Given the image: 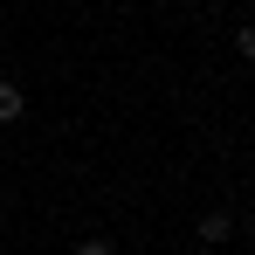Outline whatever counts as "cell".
Instances as JSON below:
<instances>
[{"label":"cell","instance_id":"6da1fadb","mask_svg":"<svg viewBox=\"0 0 255 255\" xmlns=\"http://www.w3.org/2000/svg\"><path fill=\"white\" fill-rule=\"evenodd\" d=\"M228 235H235V214H228V207H207V214H200V249L228 242Z\"/></svg>","mask_w":255,"mask_h":255},{"label":"cell","instance_id":"7a4b0ae2","mask_svg":"<svg viewBox=\"0 0 255 255\" xmlns=\"http://www.w3.org/2000/svg\"><path fill=\"white\" fill-rule=\"evenodd\" d=\"M21 111H28V97H21V83H7V76H0V125H14Z\"/></svg>","mask_w":255,"mask_h":255},{"label":"cell","instance_id":"3957f363","mask_svg":"<svg viewBox=\"0 0 255 255\" xmlns=\"http://www.w3.org/2000/svg\"><path fill=\"white\" fill-rule=\"evenodd\" d=\"M69 255H118V249H111L104 235H90V242H76V249H69Z\"/></svg>","mask_w":255,"mask_h":255},{"label":"cell","instance_id":"277c9868","mask_svg":"<svg viewBox=\"0 0 255 255\" xmlns=\"http://www.w3.org/2000/svg\"><path fill=\"white\" fill-rule=\"evenodd\" d=\"M235 48H242V55L255 62V21H249V28H235Z\"/></svg>","mask_w":255,"mask_h":255},{"label":"cell","instance_id":"5b68a950","mask_svg":"<svg viewBox=\"0 0 255 255\" xmlns=\"http://www.w3.org/2000/svg\"><path fill=\"white\" fill-rule=\"evenodd\" d=\"M0 228H7V207H0Z\"/></svg>","mask_w":255,"mask_h":255},{"label":"cell","instance_id":"8992f818","mask_svg":"<svg viewBox=\"0 0 255 255\" xmlns=\"http://www.w3.org/2000/svg\"><path fill=\"white\" fill-rule=\"evenodd\" d=\"M249 242H255V221H249Z\"/></svg>","mask_w":255,"mask_h":255}]
</instances>
